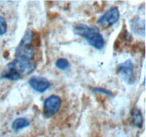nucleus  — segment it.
Instances as JSON below:
<instances>
[{"label": "nucleus", "mask_w": 146, "mask_h": 137, "mask_svg": "<svg viewBox=\"0 0 146 137\" xmlns=\"http://www.w3.org/2000/svg\"><path fill=\"white\" fill-rule=\"evenodd\" d=\"M74 33L78 37H83L87 42L96 49L101 50L105 46V40L99 29L96 27H90L83 24H77L74 27Z\"/></svg>", "instance_id": "f257e3e1"}, {"label": "nucleus", "mask_w": 146, "mask_h": 137, "mask_svg": "<svg viewBox=\"0 0 146 137\" xmlns=\"http://www.w3.org/2000/svg\"><path fill=\"white\" fill-rule=\"evenodd\" d=\"M9 64L14 68L21 77L30 75L36 68V65L32 59L24 56L16 57L12 61L9 63Z\"/></svg>", "instance_id": "f03ea898"}, {"label": "nucleus", "mask_w": 146, "mask_h": 137, "mask_svg": "<svg viewBox=\"0 0 146 137\" xmlns=\"http://www.w3.org/2000/svg\"><path fill=\"white\" fill-rule=\"evenodd\" d=\"M33 39H34V33H33V31L30 29L27 30L24 37H22L19 44L17 46V49H16V57L24 56V57H28V58L33 59L34 54V48L31 45Z\"/></svg>", "instance_id": "7ed1b4c3"}, {"label": "nucleus", "mask_w": 146, "mask_h": 137, "mask_svg": "<svg viewBox=\"0 0 146 137\" xmlns=\"http://www.w3.org/2000/svg\"><path fill=\"white\" fill-rule=\"evenodd\" d=\"M61 106V99L58 96L51 95L46 98L43 105V115L45 118H50L59 111Z\"/></svg>", "instance_id": "20e7f679"}, {"label": "nucleus", "mask_w": 146, "mask_h": 137, "mask_svg": "<svg viewBox=\"0 0 146 137\" xmlns=\"http://www.w3.org/2000/svg\"><path fill=\"white\" fill-rule=\"evenodd\" d=\"M117 74L123 78L125 83L129 85L135 82L134 77V64L130 59L126 60L123 63L118 64L117 67Z\"/></svg>", "instance_id": "39448f33"}, {"label": "nucleus", "mask_w": 146, "mask_h": 137, "mask_svg": "<svg viewBox=\"0 0 146 137\" xmlns=\"http://www.w3.org/2000/svg\"><path fill=\"white\" fill-rule=\"evenodd\" d=\"M120 18V11L118 7L109 9L98 20V24L102 27H109L115 24Z\"/></svg>", "instance_id": "423d86ee"}, {"label": "nucleus", "mask_w": 146, "mask_h": 137, "mask_svg": "<svg viewBox=\"0 0 146 137\" xmlns=\"http://www.w3.org/2000/svg\"><path fill=\"white\" fill-rule=\"evenodd\" d=\"M30 86L36 92L42 94L49 88L50 82L46 78L43 76H32L29 81Z\"/></svg>", "instance_id": "0eeeda50"}, {"label": "nucleus", "mask_w": 146, "mask_h": 137, "mask_svg": "<svg viewBox=\"0 0 146 137\" xmlns=\"http://www.w3.org/2000/svg\"><path fill=\"white\" fill-rule=\"evenodd\" d=\"M1 77L4 79L10 80V81H17L21 78V76L9 64L1 72Z\"/></svg>", "instance_id": "6e6552de"}, {"label": "nucleus", "mask_w": 146, "mask_h": 137, "mask_svg": "<svg viewBox=\"0 0 146 137\" xmlns=\"http://www.w3.org/2000/svg\"><path fill=\"white\" fill-rule=\"evenodd\" d=\"M131 122L134 126L138 128H141L143 126V118L141 111L138 108L134 107L131 111Z\"/></svg>", "instance_id": "1a4fd4ad"}, {"label": "nucleus", "mask_w": 146, "mask_h": 137, "mask_svg": "<svg viewBox=\"0 0 146 137\" xmlns=\"http://www.w3.org/2000/svg\"><path fill=\"white\" fill-rule=\"evenodd\" d=\"M30 125V122L28 119L25 118H18L14 120L12 123V127L14 131H19V130L25 128Z\"/></svg>", "instance_id": "9d476101"}, {"label": "nucleus", "mask_w": 146, "mask_h": 137, "mask_svg": "<svg viewBox=\"0 0 146 137\" xmlns=\"http://www.w3.org/2000/svg\"><path fill=\"white\" fill-rule=\"evenodd\" d=\"M131 28H132L133 31L134 32L137 33L139 35H141V29H142V30L145 31V22L144 21L141 23V20L139 19H134L132 21V24H131Z\"/></svg>", "instance_id": "9b49d317"}, {"label": "nucleus", "mask_w": 146, "mask_h": 137, "mask_svg": "<svg viewBox=\"0 0 146 137\" xmlns=\"http://www.w3.org/2000/svg\"><path fill=\"white\" fill-rule=\"evenodd\" d=\"M56 67L61 71H65V70L68 69L70 67V64L68 61L66 59L61 58L58 59L56 61Z\"/></svg>", "instance_id": "f8f14e48"}, {"label": "nucleus", "mask_w": 146, "mask_h": 137, "mask_svg": "<svg viewBox=\"0 0 146 137\" xmlns=\"http://www.w3.org/2000/svg\"><path fill=\"white\" fill-rule=\"evenodd\" d=\"M92 91L96 93H101V94H105L110 97H113L114 96L112 91L105 88H102V87H95V88H92Z\"/></svg>", "instance_id": "ddd939ff"}, {"label": "nucleus", "mask_w": 146, "mask_h": 137, "mask_svg": "<svg viewBox=\"0 0 146 137\" xmlns=\"http://www.w3.org/2000/svg\"><path fill=\"white\" fill-rule=\"evenodd\" d=\"M7 25L6 19L3 17L0 16V36H3L7 33Z\"/></svg>", "instance_id": "4468645a"}]
</instances>
